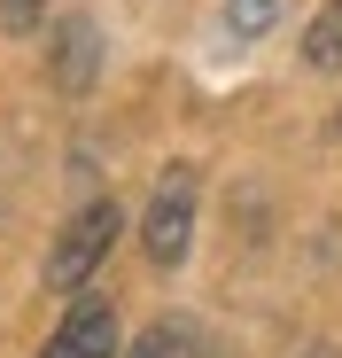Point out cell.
Segmentation results:
<instances>
[{
    "label": "cell",
    "mask_w": 342,
    "mask_h": 358,
    "mask_svg": "<svg viewBox=\"0 0 342 358\" xmlns=\"http://www.w3.org/2000/svg\"><path fill=\"white\" fill-rule=\"evenodd\" d=\"M304 63H311V71H342V0H327V8L311 16V31H304Z\"/></svg>",
    "instance_id": "cell-5"
},
{
    "label": "cell",
    "mask_w": 342,
    "mask_h": 358,
    "mask_svg": "<svg viewBox=\"0 0 342 358\" xmlns=\"http://www.w3.org/2000/svg\"><path fill=\"white\" fill-rule=\"evenodd\" d=\"M272 16H280V0H225V24H234L241 39H257V31H272Z\"/></svg>",
    "instance_id": "cell-7"
},
{
    "label": "cell",
    "mask_w": 342,
    "mask_h": 358,
    "mask_svg": "<svg viewBox=\"0 0 342 358\" xmlns=\"http://www.w3.org/2000/svg\"><path fill=\"white\" fill-rule=\"evenodd\" d=\"M47 16V0H0V24H8V31H31Z\"/></svg>",
    "instance_id": "cell-8"
},
{
    "label": "cell",
    "mask_w": 342,
    "mask_h": 358,
    "mask_svg": "<svg viewBox=\"0 0 342 358\" xmlns=\"http://www.w3.org/2000/svg\"><path fill=\"white\" fill-rule=\"evenodd\" d=\"M195 164H163V179H156V195H148V226H140V250H148V265H179L187 257V242H195Z\"/></svg>",
    "instance_id": "cell-1"
},
{
    "label": "cell",
    "mask_w": 342,
    "mask_h": 358,
    "mask_svg": "<svg viewBox=\"0 0 342 358\" xmlns=\"http://www.w3.org/2000/svg\"><path fill=\"white\" fill-rule=\"evenodd\" d=\"M39 358H117V312H109V296H78L63 312V327L39 343Z\"/></svg>",
    "instance_id": "cell-3"
},
{
    "label": "cell",
    "mask_w": 342,
    "mask_h": 358,
    "mask_svg": "<svg viewBox=\"0 0 342 358\" xmlns=\"http://www.w3.org/2000/svg\"><path fill=\"white\" fill-rule=\"evenodd\" d=\"M125 358H202V343H195V327H187V320H156Z\"/></svg>",
    "instance_id": "cell-6"
},
{
    "label": "cell",
    "mask_w": 342,
    "mask_h": 358,
    "mask_svg": "<svg viewBox=\"0 0 342 358\" xmlns=\"http://www.w3.org/2000/svg\"><path fill=\"white\" fill-rule=\"evenodd\" d=\"M304 358H342V350H327V343H319V350H304Z\"/></svg>",
    "instance_id": "cell-9"
},
{
    "label": "cell",
    "mask_w": 342,
    "mask_h": 358,
    "mask_svg": "<svg viewBox=\"0 0 342 358\" xmlns=\"http://www.w3.org/2000/svg\"><path fill=\"white\" fill-rule=\"evenodd\" d=\"M47 71H54V86H63V94H86V86L101 78V31H94L86 16H70L63 31H54V55H47Z\"/></svg>",
    "instance_id": "cell-4"
},
{
    "label": "cell",
    "mask_w": 342,
    "mask_h": 358,
    "mask_svg": "<svg viewBox=\"0 0 342 358\" xmlns=\"http://www.w3.org/2000/svg\"><path fill=\"white\" fill-rule=\"evenodd\" d=\"M117 203H86L63 234H54V250H47V288H86V273L109 257V242H117Z\"/></svg>",
    "instance_id": "cell-2"
}]
</instances>
